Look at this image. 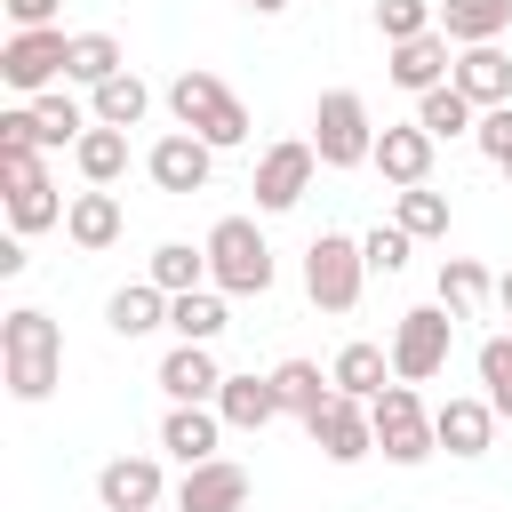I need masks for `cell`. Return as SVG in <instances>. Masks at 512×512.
<instances>
[{
	"label": "cell",
	"mask_w": 512,
	"mask_h": 512,
	"mask_svg": "<svg viewBox=\"0 0 512 512\" xmlns=\"http://www.w3.org/2000/svg\"><path fill=\"white\" fill-rule=\"evenodd\" d=\"M0 376H8L16 400H48V392H56V376H64V336H56V320H48L40 304H16V312L0 320Z\"/></svg>",
	"instance_id": "cell-1"
},
{
	"label": "cell",
	"mask_w": 512,
	"mask_h": 512,
	"mask_svg": "<svg viewBox=\"0 0 512 512\" xmlns=\"http://www.w3.org/2000/svg\"><path fill=\"white\" fill-rule=\"evenodd\" d=\"M168 112H176V128H192V136L216 144V152L248 144V104H240L216 72H200V64H184V72L168 80Z\"/></svg>",
	"instance_id": "cell-2"
},
{
	"label": "cell",
	"mask_w": 512,
	"mask_h": 512,
	"mask_svg": "<svg viewBox=\"0 0 512 512\" xmlns=\"http://www.w3.org/2000/svg\"><path fill=\"white\" fill-rule=\"evenodd\" d=\"M200 248H208V288H224V296L272 288V240L256 232V216H216V232Z\"/></svg>",
	"instance_id": "cell-3"
},
{
	"label": "cell",
	"mask_w": 512,
	"mask_h": 512,
	"mask_svg": "<svg viewBox=\"0 0 512 512\" xmlns=\"http://www.w3.org/2000/svg\"><path fill=\"white\" fill-rule=\"evenodd\" d=\"M312 152H320V168H360V160H376V120H368L360 88H328V96L312 104Z\"/></svg>",
	"instance_id": "cell-4"
},
{
	"label": "cell",
	"mask_w": 512,
	"mask_h": 512,
	"mask_svg": "<svg viewBox=\"0 0 512 512\" xmlns=\"http://www.w3.org/2000/svg\"><path fill=\"white\" fill-rule=\"evenodd\" d=\"M360 280H368V256H360L352 232H320V240L304 248V296H312L320 312H352V304H360Z\"/></svg>",
	"instance_id": "cell-5"
},
{
	"label": "cell",
	"mask_w": 512,
	"mask_h": 512,
	"mask_svg": "<svg viewBox=\"0 0 512 512\" xmlns=\"http://www.w3.org/2000/svg\"><path fill=\"white\" fill-rule=\"evenodd\" d=\"M368 416H376V448H384V464H424V456L440 448L432 408L416 400V384H384V392L368 400Z\"/></svg>",
	"instance_id": "cell-6"
},
{
	"label": "cell",
	"mask_w": 512,
	"mask_h": 512,
	"mask_svg": "<svg viewBox=\"0 0 512 512\" xmlns=\"http://www.w3.org/2000/svg\"><path fill=\"white\" fill-rule=\"evenodd\" d=\"M448 336H456V312H448V304L400 312V328H392V376H400V384H432V376L448 368Z\"/></svg>",
	"instance_id": "cell-7"
},
{
	"label": "cell",
	"mask_w": 512,
	"mask_h": 512,
	"mask_svg": "<svg viewBox=\"0 0 512 512\" xmlns=\"http://www.w3.org/2000/svg\"><path fill=\"white\" fill-rule=\"evenodd\" d=\"M0 184H8V232H16V240H32V232L64 224V200H56V176L40 168V152L0 160Z\"/></svg>",
	"instance_id": "cell-8"
},
{
	"label": "cell",
	"mask_w": 512,
	"mask_h": 512,
	"mask_svg": "<svg viewBox=\"0 0 512 512\" xmlns=\"http://www.w3.org/2000/svg\"><path fill=\"white\" fill-rule=\"evenodd\" d=\"M312 176H320V152H312V136H288V144H272L264 160H256V208L264 216H288L304 192H312Z\"/></svg>",
	"instance_id": "cell-9"
},
{
	"label": "cell",
	"mask_w": 512,
	"mask_h": 512,
	"mask_svg": "<svg viewBox=\"0 0 512 512\" xmlns=\"http://www.w3.org/2000/svg\"><path fill=\"white\" fill-rule=\"evenodd\" d=\"M72 64V32H8V48H0V80L16 88V96H48V80Z\"/></svg>",
	"instance_id": "cell-10"
},
{
	"label": "cell",
	"mask_w": 512,
	"mask_h": 512,
	"mask_svg": "<svg viewBox=\"0 0 512 512\" xmlns=\"http://www.w3.org/2000/svg\"><path fill=\"white\" fill-rule=\"evenodd\" d=\"M144 176L160 184V192H208V176H216V144H200L192 128H176V136H160L152 152H144Z\"/></svg>",
	"instance_id": "cell-11"
},
{
	"label": "cell",
	"mask_w": 512,
	"mask_h": 512,
	"mask_svg": "<svg viewBox=\"0 0 512 512\" xmlns=\"http://www.w3.org/2000/svg\"><path fill=\"white\" fill-rule=\"evenodd\" d=\"M304 432H312V448H320L328 464H360V456L376 448V416H368V400H344V392H336Z\"/></svg>",
	"instance_id": "cell-12"
},
{
	"label": "cell",
	"mask_w": 512,
	"mask_h": 512,
	"mask_svg": "<svg viewBox=\"0 0 512 512\" xmlns=\"http://www.w3.org/2000/svg\"><path fill=\"white\" fill-rule=\"evenodd\" d=\"M160 392H168L176 408H216V392H224L216 352H208V344H176V352L160 360Z\"/></svg>",
	"instance_id": "cell-13"
},
{
	"label": "cell",
	"mask_w": 512,
	"mask_h": 512,
	"mask_svg": "<svg viewBox=\"0 0 512 512\" xmlns=\"http://www.w3.org/2000/svg\"><path fill=\"white\" fill-rule=\"evenodd\" d=\"M496 424H504V416H496L480 392H456V400H440V408H432V432H440V448H448V456H488Z\"/></svg>",
	"instance_id": "cell-14"
},
{
	"label": "cell",
	"mask_w": 512,
	"mask_h": 512,
	"mask_svg": "<svg viewBox=\"0 0 512 512\" xmlns=\"http://www.w3.org/2000/svg\"><path fill=\"white\" fill-rule=\"evenodd\" d=\"M96 496H104V512H160V464L152 456H112L104 472H96Z\"/></svg>",
	"instance_id": "cell-15"
},
{
	"label": "cell",
	"mask_w": 512,
	"mask_h": 512,
	"mask_svg": "<svg viewBox=\"0 0 512 512\" xmlns=\"http://www.w3.org/2000/svg\"><path fill=\"white\" fill-rule=\"evenodd\" d=\"M240 504H248V472H240L232 456L192 464V472L176 480V512H240Z\"/></svg>",
	"instance_id": "cell-16"
},
{
	"label": "cell",
	"mask_w": 512,
	"mask_h": 512,
	"mask_svg": "<svg viewBox=\"0 0 512 512\" xmlns=\"http://www.w3.org/2000/svg\"><path fill=\"white\" fill-rule=\"evenodd\" d=\"M384 72H392V88H408V96H432V88H448V72H456V56H448V32L400 40Z\"/></svg>",
	"instance_id": "cell-17"
},
{
	"label": "cell",
	"mask_w": 512,
	"mask_h": 512,
	"mask_svg": "<svg viewBox=\"0 0 512 512\" xmlns=\"http://www.w3.org/2000/svg\"><path fill=\"white\" fill-rule=\"evenodd\" d=\"M376 168H384V184H400V192L432 184V136H424L416 120H400V128H376Z\"/></svg>",
	"instance_id": "cell-18"
},
{
	"label": "cell",
	"mask_w": 512,
	"mask_h": 512,
	"mask_svg": "<svg viewBox=\"0 0 512 512\" xmlns=\"http://www.w3.org/2000/svg\"><path fill=\"white\" fill-rule=\"evenodd\" d=\"M480 112H496V104H512V56H504V40H488V48H456V72H448Z\"/></svg>",
	"instance_id": "cell-19"
},
{
	"label": "cell",
	"mask_w": 512,
	"mask_h": 512,
	"mask_svg": "<svg viewBox=\"0 0 512 512\" xmlns=\"http://www.w3.org/2000/svg\"><path fill=\"white\" fill-rule=\"evenodd\" d=\"M216 440H224V416L216 408H168L160 416V448L192 472V464H216Z\"/></svg>",
	"instance_id": "cell-20"
},
{
	"label": "cell",
	"mask_w": 512,
	"mask_h": 512,
	"mask_svg": "<svg viewBox=\"0 0 512 512\" xmlns=\"http://www.w3.org/2000/svg\"><path fill=\"white\" fill-rule=\"evenodd\" d=\"M440 32L448 48H488L512 32V0H440Z\"/></svg>",
	"instance_id": "cell-21"
},
{
	"label": "cell",
	"mask_w": 512,
	"mask_h": 512,
	"mask_svg": "<svg viewBox=\"0 0 512 512\" xmlns=\"http://www.w3.org/2000/svg\"><path fill=\"white\" fill-rule=\"evenodd\" d=\"M64 240H72V248H88V256H96V248H112V240H120V200H112L104 184L72 192V208H64Z\"/></svg>",
	"instance_id": "cell-22"
},
{
	"label": "cell",
	"mask_w": 512,
	"mask_h": 512,
	"mask_svg": "<svg viewBox=\"0 0 512 512\" xmlns=\"http://www.w3.org/2000/svg\"><path fill=\"white\" fill-rule=\"evenodd\" d=\"M104 328L112 336H152V328H168V296L152 288V280H128V288H112V304H104Z\"/></svg>",
	"instance_id": "cell-23"
},
{
	"label": "cell",
	"mask_w": 512,
	"mask_h": 512,
	"mask_svg": "<svg viewBox=\"0 0 512 512\" xmlns=\"http://www.w3.org/2000/svg\"><path fill=\"white\" fill-rule=\"evenodd\" d=\"M328 376H336V392H344V400H376L384 384H400L384 344H344V352L328 360Z\"/></svg>",
	"instance_id": "cell-24"
},
{
	"label": "cell",
	"mask_w": 512,
	"mask_h": 512,
	"mask_svg": "<svg viewBox=\"0 0 512 512\" xmlns=\"http://www.w3.org/2000/svg\"><path fill=\"white\" fill-rule=\"evenodd\" d=\"M216 416H224L232 432H264V424L280 416V392H272V376H224V392H216Z\"/></svg>",
	"instance_id": "cell-25"
},
{
	"label": "cell",
	"mask_w": 512,
	"mask_h": 512,
	"mask_svg": "<svg viewBox=\"0 0 512 512\" xmlns=\"http://www.w3.org/2000/svg\"><path fill=\"white\" fill-rule=\"evenodd\" d=\"M144 280H152L160 296H192V288H208V248H192V240H160L152 264H144Z\"/></svg>",
	"instance_id": "cell-26"
},
{
	"label": "cell",
	"mask_w": 512,
	"mask_h": 512,
	"mask_svg": "<svg viewBox=\"0 0 512 512\" xmlns=\"http://www.w3.org/2000/svg\"><path fill=\"white\" fill-rule=\"evenodd\" d=\"M272 392H280V416H304V424H312V416L336 400V376H320L312 360H280V368H272Z\"/></svg>",
	"instance_id": "cell-27"
},
{
	"label": "cell",
	"mask_w": 512,
	"mask_h": 512,
	"mask_svg": "<svg viewBox=\"0 0 512 512\" xmlns=\"http://www.w3.org/2000/svg\"><path fill=\"white\" fill-rule=\"evenodd\" d=\"M120 72H128V56H120L112 32H72V64H64V80H80V88L96 96V88L120 80Z\"/></svg>",
	"instance_id": "cell-28"
},
{
	"label": "cell",
	"mask_w": 512,
	"mask_h": 512,
	"mask_svg": "<svg viewBox=\"0 0 512 512\" xmlns=\"http://www.w3.org/2000/svg\"><path fill=\"white\" fill-rule=\"evenodd\" d=\"M416 128H424L432 144H440V136H472V128H480V104H472V96H464V88L448 80V88L416 96Z\"/></svg>",
	"instance_id": "cell-29"
},
{
	"label": "cell",
	"mask_w": 512,
	"mask_h": 512,
	"mask_svg": "<svg viewBox=\"0 0 512 512\" xmlns=\"http://www.w3.org/2000/svg\"><path fill=\"white\" fill-rule=\"evenodd\" d=\"M32 120H40V152H64V144H80V136L96 128V112H88V104H72L64 88L32 96Z\"/></svg>",
	"instance_id": "cell-30"
},
{
	"label": "cell",
	"mask_w": 512,
	"mask_h": 512,
	"mask_svg": "<svg viewBox=\"0 0 512 512\" xmlns=\"http://www.w3.org/2000/svg\"><path fill=\"white\" fill-rule=\"evenodd\" d=\"M488 296H496V272H488V264H472V256H440V304H448L456 320H472Z\"/></svg>",
	"instance_id": "cell-31"
},
{
	"label": "cell",
	"mask_w": 512,
	"mask_h": 512,
	"mask_svg": "<svg viewBox=\"0 0 512 512\" xmlns=\"http://www.w3.org/2000/svg\"><path fill=\"white\" fill-rule=\"evenodd\" d=\"M168 328H176V344H216L224 336V288L168 296Z\"/></svg>",
	"instance_id": "cell-32"
},
{
	"label": "cell",
	"mask_w": 512,
	"mask_h": 512,
	"mask_svg": "<svg viewBox=\"0 0 512 512\" xmlns=\"http://www.w3.org/2000/svg\"><path fill=\"white\" fill-rule=\"evenodd\" d=\"M72 168L88 176V184H120V168H128V128H88L80 144H72Z\"/></svg>",
	"instance_id": "cell-33"
},
{
	"label": "cell",
	"mask_w": 512,
	"mask_h": 512,
	"mask_svg": "<svg viewBox=\"0 0 512 512\" xmlns=\"http://www.w3.org/2000/svg\"><path fill=\"white\" fill-rule=\"evenodd\" d=\"M88 112H96V128H136V120L152 112V88H144L136 72H120V80H104V88L88 96Z\"/></svg>",
	"instance_id": "cell-34"
},
{
	"label": "cell",
	"mask_w": 512,
	"mask_h": 512,
	"mask_svg": "<svg viewBox=\"0 0 512 512\" xmlns=\"http://www.w3.org/2000/svg\"><path fill=\"white\" fill-rule=\"evenodd\" d=\"M392 224H400L408 240H440V232H448V192H432V184L400 192V200H392Z\"/></svg>",
	"instance_id": "cell-35"
},
{
	"label": "cell",
	"mask_w": 512,
	"mask_h": 512,
	"mask_svg": "<svg viewBox=\"0 0 512 512\" xmlns=\"http://www.w3.org/2000/svg\"><path fill=\"white\" fill-rule=\"evenodd\" d=\"M480 400L512 424V336H488L480 344Z\"/></svg>",
	"instance_id": "cell-36"
},
{
	"label": "cell",
	"mask_w": 512,
	"mask_h": 512,
	"mask_svg": "<svg viewBox=\"0 0 512 512\" xmlns=\"http://www.w3.org/2000/svg\"><path fill=\"white\" fill-rule=\"evenodd\" d=\"M376 32L400 48V40H424V32H440V16H432V0H376Z\"/></svg>",
	"instance_id": "cell-37"
},
{
	"label": "cell",
	"mask_w": 512,
	"mask_h": 512,
	"mask_svg": "<svg viewBox=\"0 0 512 512\" xmlns=\"http://www.w3.org/2000/svg\"><path fill=\"white\" fill-rule=\"evenodd\" d=\"M360 256H368V272L392 280V272L408 264V232H400V224H376V232H360Z\"/></svg>",
	"instance_id": "cell-38"
},
{
	"label": "cell",
	"mask_w": 512,
	"mask_h": 512,
	"mask_svg": "<svg viewBox=\"0 0 512 512\" xmlns=\"http://www.w3.org/2000/svg\"><path fill=\"white\" fill-rule=\"evenodd\" d=\"M472 144H480V152H488V160L504 168V160H512V104H496V112H480V128H472Z\"/></svg>",
	"instance_id": "cell-39"
},
{
	"label": "cell",
	"mask_w": 512,
	"mask_h": 512,
	"mask_svg": "<svg viewBox=\"0 0 512 512\" xmlns=\"http://www.w3.org/2000/svg\"><path fill=\"white\" fill-rule=\"evenodd\" d=\"M0 8H8V24H16V32H48L64 0H0Z\"/></svg>",
	"instance_id": "cell-40"
},
{
	"label": "cell",
	"mask_w": 512,
	"mask_h": 512,
	"mask_svg": "<svg viewBox=\"0 0 512 512\" xmlns=\"http://www.w3.org/2000/svg\"><path fill=\"white\" fill-rule=\"evenodd\" d=\"M16 272H24V240L8 232V240H0V280H16Z\"/></svg>",
	"instance_id": "cell-41"
},
{
	"label": "cell",
	"mask_w": 512,
	"mask_h": 512,
	"mask_svg": "<svg viewBox=\"0 0 512 512\" xmlns=\"http://www.w3.org/2000/svg\"><path fill=\"white\" fill-rule=\"evenodd\" d=\"M496 304H504V312H512V264H504V272H496Z\"/></svg>",
	"instance_id": "cell-42"
},
{
	"label": "cell",
	"mask_w": 512,
	"mask_h": 512,
	"mask_svg": "<svg viewBox=\"0 0 512 512\" xmlns=\"http://www.w3.org/2000/svg\"><path fill=\"white\" fill-rule=\"evenodd\" d=\"M248 8H256V16H280V8H288V0H248Z\"/></svg>",
	"instance_id": "cell-43"
},
{
	"label": "cell",
	"mask_w": 512,
	"mask_h": 512,
	"mask_svg": "<svg viewBox=\"0 0 512 512\" xmlns=\"http://www.w3.org/2000/svg\"><path fill=\"white\" fill-rule=\"evenodd\" d=\"M504 176H512V160H504Z\"/></svg>",
	"instance_id": "cell-44"
}]
</instances>
